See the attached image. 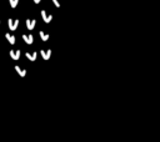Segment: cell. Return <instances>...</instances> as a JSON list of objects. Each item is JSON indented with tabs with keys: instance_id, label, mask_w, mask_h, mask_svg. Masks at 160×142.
<instances>
[{
	"instance_id": "1",
	"label": "cell",
	"mask_w": 160,
	"mask_h": 142,
	"mask_svg": "<svg viewBox=\"0 0 160 142\" xmlns=\"http://www.w3.org/2000/svg\"><path fill=\"white\" fill-rule=\"evenodd\" d=\"M8 25H9V29L10 30H15V29L18 28V25H19V20H13V19H9L8 20Z\"/></svg>"
},
{
	"instance_id": "2",
	"label": "cell",
	"mask_w": 160,
	"mask_h": 142,
	"mask_svg": "<svg viewBox=\"0 0 160 142\" xmlns=\"http://www.w3.org/2000/svg\"><path fill=\"white\" fill-rule=\"evenodd\" d=\"M10 56H11V59H13V60H19V57H20V50H16V51L11 50V51H10Z\"/></svg>"
},
{
	"instance_id": "6",
	"label": "cell",
	"mask_w": 160,
	"mask_h": 142,
	"mask_svg": "<svg viewBox=\"0 0 160 142\" xmlns=\"http://www.w3.org/2000/svg\"><path fill=\"white\" fill-rule=\"evenodd\" d=\"M35 20H26V25H28V29L29 30H31L34 28V25H35Z\"/></svg>"
},
{
	"instance_id": "4",
	"label": "cell",
	"mask_w": 160,
	"mask_h": 142,
	"mask_svg": "<svg viewBox=\"0 0 160 142\" xmlns=\"http://www.w3.org/2000/svg\"><path fill=\"white\" fill-rule=\"evenodd\" d=\"M5 38H6V40H8L11 45L15 44V36L14 35H11V34H5Z\"/></svg>"
},
{
	"instance_id": "5",
	"label": "cell",
	"mask_w": 160,
	"mask_h": 142,
	"mask_svg": "<svg viewBox=\"0 0 160 142\" xmlns=\"http://www.w3.org/2000/svg\"><path fill=\"white\" fill-rule=\"evenodd\" d=\"M15 71H16V72H18L20 76H25V75H26V71L23 70V69H21V67H19V66H15Z\"/></svg>"
},
{
	"instance_id": "12",
	"label": "cell",
	"mask_w": 160,
	"mask_h": 142,
	"mask_svg": "<svg viewBox=\"0 0 160 142\" xmlns=\"http://www.w3.org/2000/svg\"><path fill=\"white\" fill-rule=\"evenodd\" d=\"M34 1H35V3H39V1H40V0H34Z\"/></svg>"
},
{
	"instance_id": "9",
	"label": "cell",
	"mask_w": 160,
	"mask_h": 142,
	"mask_svg": "<svg viewBox=\"0 0 160 142\" xmlns=\"http://www.w3.org/2000/svg\"><path fill=\"white\" fill-rule=\"evenodd\" d=\"M26 57L29 60H35L36 59V54H26Z\"/></svg>"
},
{
	"instance_id": "8",
	"label": "cell",
	"mask_w": 160,
	"mask_h": 142,
	"mask_svg": "<svg viewBox=\"0 0 160 142\" xmlns=\"http://www.w3.org/2000/svg\"><path fill=\"white\" fill-rule=\"evenodd\" d=\"M41 15H43V18H44L45 21H50V20H51V16H50V15H46L45 11H41Z\"/></svg>"
},
{
	"instance_id": "3",
	"label": "cell",
	"mask_w": 160,
	"mask_h": 142,
	"mask_svg": "<svg viewBox=\"0 0 160 142\" xmlns=\"http://www.w3.org/2000/svg\"><path fill=\"white\" fill-rule=\"evenodd\" d=\"M23 39H24V41H25V43H28V44H31V43H33V35H31V34H26V35H23Z\"/></svg>"
},
{
	"instance_id": "7",
	"label": "cell",
	"mask_w": 160,
	"mask_h": 142,
	"mask_svg": "<svg viewBox=\"0 0 160 142\" xmlns=\"http://www.w3.org/2000/svg\"><path fill=\"white\" fill-rule=\"evenodd\" d=\"M9 3H10V6L11 8H16L18 4H19V0H9Z\"/></svg>"
},
{
	"instance_id": "11",
	"label": "cell",
	"mask_w": 160,
	"mask_h": 142,
	"mask_svg": "<svg viewBox=\"0 0 160 142\" xmlns=\"http://www.w3.org/2000/svg\"><path fill=\"white\" fill-rule=\"evenodd\" d=\"M40 35H41V39H43V40H46V39H48V35H45L44 33H40Z\"/></svg>"
},
{
	"instance_id": "10",
	"label": "cell",
	"mask_w": 160,
	"mask_h": 142,
	"mask_svg": "<svg viewBox=\"0 0 160 142\" xmlns=\"http://www.w3.org/2000/svg\"><path fill=\"white\" fill-rule=\"evenodd\" d=\"M41 55L43 56H44V59H48V57H49V55H50V51H41Z\"/></svg>"
}]
</instances>
